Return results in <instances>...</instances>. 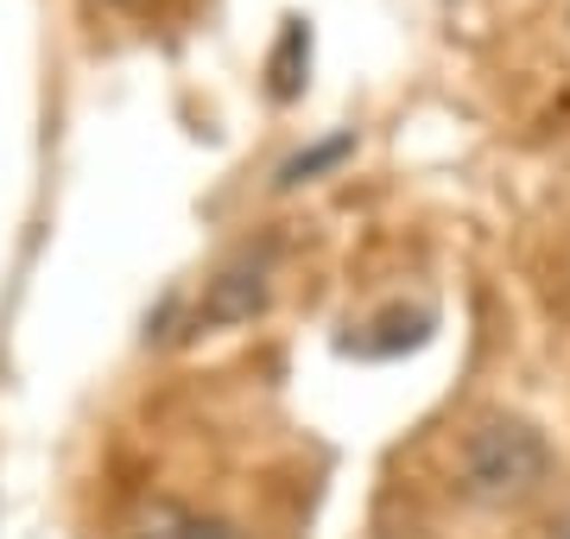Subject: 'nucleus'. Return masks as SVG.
Here are the masks:
<instances>
[{
  "instance_id": "obj_1",
  "label": "nucleus",
  "mask_w": 570,
  "mask_h": 539,
  "mask_svg": "<svg viewBox=\"0 0 570 539\" xmlns=\"http://www.w3.org/2000/svg\"><path fill=\"white\" fill-rule=\"evenodd\" d=\"M456 470H463V489L475 501H527V496H539V489L551 482L558 457H551V444H546L539 425L508 419V413H489L475 432L463 438Z\"/></svg>"
},
{
  "instance_id": "obj_2",
  "label": "nucleus",
  "mask_w": 570,
  "mask_h": 539,
  "mask_svg": "<svg viewBox=\"0 0 570 539\" xmlns=\"http://www.w3.org/2000/svg\"><path fill=\"white\" fill-rule=\"evenodd\" d=\"M273 298V242H247L204 280L197 305H190V331H228L266 312Z\"/></svg>"
},
{
  "instance_id": "obj_3",
  "label": "nucleus",
  "mask_w": 570,
  "mask_h": 539,
  "mask_svg": "<svg viewBox=\"0 0 570 539\" xmlns=\"http://www.w3.org/2000/svg\"><path fill=\"white\" fill-rule=\"evenodd\" d=\"M355 153V134H330L324 146H311V153H298V159H285L279 166V190H298V185H311L324 166H336V159H348Z\"/></svg>"
},
{
  "instance_id": "obj_4",
  "label": "nucleus",
  "mask_w": 570,
  "mask_h": 539,
  "mask_svg": "<svg viewBox=\"0 0 570 539\" xmlns=\"http://www.w3.org/2000/svg\"><path fill=\"white\" fill-rule=\"evenodd\" d=\"M298 58H311V32L292 20V26H285V45H279V63H273V77H279L273 96H292V89H298V84H292V63H298Z\"/></svg>"
},
{
  "instance_id": "obj_5",
  "label": "nucleus",
  "mask_w": 570,
  "mask_h": 539,
  "mask_svg": "<svg viewBox=\"0 0 570 539\" xmlns=\"http://www.w3.org/2000/svg\"><path fill=\"white\" fill-rule=\"evenodd\" d=\"M178 539H242L228 520H184V533Z\"/></svg>"
},
{
  "instance_id": "obj_6",
  "label": "nucleus",
  "mask_w": 570,
  "mask_h": 539,
  "mask_svg": "<svg viewBox=\"0 0 570 539\" xmlns=\"http://www.w3.org/2000/svg\"><path fill=\"white\" fill-rule=\"evenodd\" d=\"M115 7H146V0H115Z\"/></svg>"
},
{
  "instance_id": "obj_7",
  "label": "nucleus",
  "mask_w": 570,
  "mask_h": 539,
  "mask_svg": "<svg viewBox=\"0 0 570 539\" xmlns=\"http://www.w3.org/2000/svg\"><path fill=\"white\" fill-rule=\"evenodd\" d=\"M558 539H570V520H564V533H558Z\"/></svg>"
}]
</instances>
